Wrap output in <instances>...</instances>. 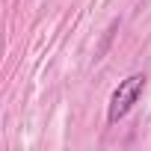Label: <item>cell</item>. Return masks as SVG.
<instances>
[{
  "instance_id": "obj_1",
  "label": "cell",
  "mask_w": 151,
  "mask_h": 151,
  "mask_svg": "<svg viewBox=\"0 0 151 151\" xmlns=\"http://www.w3.org/2000/svg\"><path fill=\"white\" fill-rule=\"evenodd\" d=\"M145 83H148V77H145L142 71H136V74L124 77V80L113 89L110 104H107V122H110V124H119V122L136 107V101H139L142 92H145Z\"/></svg>"
}]
</instances>
